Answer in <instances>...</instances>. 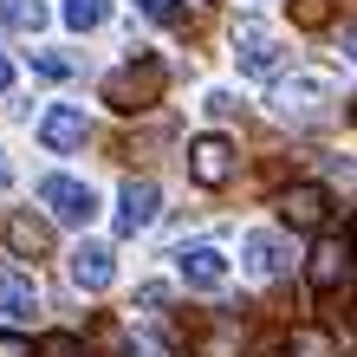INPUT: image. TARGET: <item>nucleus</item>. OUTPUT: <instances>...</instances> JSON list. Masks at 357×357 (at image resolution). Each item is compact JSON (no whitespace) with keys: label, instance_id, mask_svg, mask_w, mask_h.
<instances>
[{"label":"nucleus","instance_id":"6","mask_svg":"<svg viewBox=\"0 0 357 357\" xmlns=\"http://www.w3.org/2000/svg\"><path fill=\"white\" fill-rule=\"evenodd\" d=\"M241 344H247V325L234 312H208V319L188 331V357H241Z\"/></svg>","mask_w":357,"mask_h":357},{"label":"nucleus","instance_id":"11","mask_svg":"<svg viewBox=\"0 0 357 357\" xmlns=\"http://www.w3.org/2000/svg\"><path fill=\"white\" fill-rule=\"evenodd\" d=\"M85 137H91V123H85V111H78V104H52L46 117H39V143H46V150H85Z\"/></svg>","mask_w":357,"mask_h":357},{"label":"nucleus","instance_id":"12","mask_svg":"<svg viewBox=\"0 0 357 357\" xmlns=\"http://www.w3.org/2000/svg\"><path fill=\"white\" fill-rule=\"evenodd\" d=\"M344 266H351V241L344 234H319V247H312V260H305L312 292H331V286L344 280Z\"/></svg>","mask_w":357,"mask_h":357},{"label":"nucleus","instance_id":"25","mask_svg":"<svg viewBox=\"0 0 357 357\" xmlns=\"http://www.w3.org/2000/svg\"><path fill=\"white\" fill-rule=\"evenodd\" d=\"M13 85V59H0V91H7Z\"/></svg>","mask_w":357,"mask_h":357},{"label":"nucleus","instance_id":"13","mask_svg":"<svg viewBox=\"0 0 357 357\" xmlns=\"http://www.w3.org/2000/svg\"><path fill=\"white\" fill-rule=\"evenodd\" d=\"M72 280L85 286V292H104L117 280V260H111V247H98V241H78V254H72Z\"/></svg>","mask_w":357,"mask_h":357},{"label":"nucleus","instance_id":"15","mask_svg":"<svg viewBox=\"0 0 357 357\" xmlns=\"http://www.w3.org/2000/svg\"><path fill=\"white\" fill-rule=\"evenodd\" d=\"M33 312H39L33 280H0V319H33Z\"/></svg>","mask_w":357,"mask_h":357},{"label":"nucleus","instance_id":"19","mask_svg":"<svg viewBox=\"0 0 357 357\" xmlns=\"http://www.w3.org/2000/svg\"><path fill=\"white\" fill-rule=\"evenodd\" d=\"M39 357H91V344L78 338V331H46V338H39Z\"/></svg>","mask_w":357,"mask_h":357},{"label":"nucleus","instance_id":"17","mask_svg":"<svg viewBox=\"0 0 357 357\" xmlns=\"http://www.w3.org/2000/svg\"><path fill=\"white\" fill-rule=\"evenodd\" d=\"M0 20H7L13 33H39V26H46V0H7Z\"/></svg>","mask_w":357,"mask_h":357},{"label":"nucleus","instance_id":"2","mask_svg":"<svg viewBox=\"0 0 357 357\" xmlns=\"http://www.w3.org/2000/svg\"><path fill=\"white\" fill-rule=\"evenodd\" d=\"M325 104H331V78H325V72H292L286 85L273 91V111L292 117V123H319Z\"/></svg>","mask_w":357,"mask_h":357},{"label":"nucleus","instance_id":"3","mask_svg":"<svg viewBox=\"0 0 357 357\" xmlns=\"http://www.w3.org/2000/svg\"><path fill=\"white\" fill-rule=\"evenodd\" d=\"M234 59H241L247 78H280V66H286L280 39H273L260 20H241V26H234Z\"/></svg>","mask_w":357,"mask_h":357},{"label":"nucleus","instance_id":"4","mask_svg":"<svg viewBox=\"0 0 357 357\" xmlns=\"http://www.w3.org/2000/svg\"><path fill=\"white\" fill-rule=\"evenodd\" d=\"M325 215H331V195H325L319 182H292V188H280V221L292 227V234H319Z\"/></svg>","mask_w":357,"mask_h":357},{"label":"nucleus","instance_id":"7","mask_svg":"<svg viewBox=\"0 0 357 357\" xmlns=\"http://www.w3.org/2000/svg\"><path fill=\"white\" fill-rule=\"evenodd\" d=\"M241 266L254 273V280H280V273L292 266V241L273 234V227H254V234L241 241Z\"/></svg>","mask_w":357,"mask_h":357},{"label":"nucleus","instance_id":"5","mask_svg":"<svg viewBox=\"0 0 357 357\" xmlns=\"http://www.w3.org/2000/svg\"><path fill=\"white\" fill-rule=\"evenodd\" d=\"M39 202H46L59 221H72V227H91V215H98L91 182H72V176H46L39 182Z\"/></svg>","mask_w":357,"mask_h":357},{"label":"nucleus","instance_id":"20","mask_svg":"<svg viewBox=\"0 0 357 357\" xmlns=\"http://www.w3.org/2000/svg\"><path fill=\"white\" fill-rule=\"evenodd\" d=\"M325 20H331V0H292V26H325Z\"/></svg>","mask_w":357,"mask_h":357},{"label":"nucleus","instance_id":"16","mask_svg":"<svg viewBox=\"0 0 357 357\" xmlns=\"http://www.w3.org/2000/svg\"><path fill=\"white\" fill-rule=\"evenodd\" d=\"M59 13H66V26H72V33H98L104 20H111V0H66Z\"/></svg>","mask_w":357,"mask_h":357},{"label":"nucleus","instance_id":"8","mask_svg":"<svg viewBox=\"0 0 357 357\" xmlns=\"http://www.w3.org/2000/svg\"><path fill=\"white\" fill-rule=\"evenodd\" d=\"M0 241H7L20 260H46L52 254V227L39 215H20V208H0Z\"/></svg>","mask_w":357,"mask_h":357},{"label":"nucleus","instance_id":"26","mask_svg":"<svg viewBox=\"0 0 357 357\" xmlns=\"http://www.w3.org/2000/svg\"><path fill=\"white\" fill-rule=\"evenodd\" d=\"M13 182V169H7V150H0V188H7Z\"/></svg>","mask_w":357,"mask_h":357},{"label":"nucleus","instance_id":"14","mask_svg":"<svg viewBox=\"0 0 357 357\" xmlns=\"http://www.w3.org/2000/svg\"><path fill=\"white\" fill-rule=\"evenodd\" d=\"M182 280L195 292H221L227 286V254H221V247H188V254H182Z\"/></svg>","mask_w":357,"mask_h":357},{"label":"nucleus","instance_id":"23","mask_svg":"<svg viewBox=\"0 0 357 357\" xmlns=\"http://www.w3.org/2000/svg\"><path fill=\"white\" fill-rule=\"evenodd\" d=\"M0 357H39L33 338H20V331H0Z\"/></svg>","mask_w":357,"mask_h":357},{"label":"nucleus","instance_id":"10","mask_svg":"<svg viewBox=\"0 0 357 357\" xmlns=\"http://www.w3.org/2000/svg\"><path fill=\"white\" fill-rule=\"evenodd\" d=\"M156 208H162L156 182L150 176H130V182L117 188V234H143V227L156 221Z\"/></svg>","mask_w":357,"mask_h":357},{"label":"nucleus","instance_id":"22","mask_svg":"<svg viewBox=\"0 0 357 357\" xmlns=\"http://www.w3.org/2000/svg\"><path fill=\"white\" fill-rule=\"evenodd\" d=\"M169 299H176V292L162 286V280H150V286H137V305H143V312H169Z\"/></svg>","mask_w":357,"mask_h":357},{"label":"nucleus","instance_id":"9","mask_svg":"<svg viewBox=\"0 0 357 357\" xmlns=\"http://www.w3.org/2000/svg\"><path fill=\"white\" fill-rule=\"evenodd\" d=\"M188 176L202 188H227V176H234V143L227 137H195L188 143Z\"/></svg>","mask_w":357,"mask_h":357},{"label":"nucleus","instance_id":"24","mask_svg":"<svg viewBox=\"0 0 357 357\" xmlns=\"http://www.w3.org/2000/svg\"><path fill=\"white\" fill-rule=\"evenodd\" d=\"M344 59H357V26H344Z\"/></svg>","mask_w":357,"mask_h":357},{"label":"nucleus","instance_id":"28","mask_svg":"<svg viewBox=\"0 0 357 357\" xmlns=\"http://www.w3.org/2000/svg\"><path fill=\"white\" fill-rule=\"evenodd\" d=\"M351 241H357V221H351Z\"/></svg>","mask_w":357,"mask_h":357},{"label":"nucleus","instance_id":"27","mask_svg":"<svg viewBox=\"0 0 357 357\" xmlns=\"http://www.w3.org/2000/svg\"><path fill=\"white\" fill-rule=\"evenodd\" d=\"M351 117H357V98H351Z\"/></svg>","mask_w":357,"mask_h":357},{"label":"nucleus","instance_id":"18","mask_svg":"<svg viewBox=\"0 0 357 357\" xmlns=\"http://www.w3.org/2000/svg\"><path fill=\"white\" fill-rule=\"evenodd\" d=\"M137 13L156 20V26H176V33L188 26V7H182V0H137Z\"/></svg>","mask_w":357,"mask_h":357},{"label":"nucleus","instance_id":"21","mask_svg":"<svg viewBox=\"0 0 357 357\" xmlns=\"http://www.w3.org/2000/svg\"><path fill=\"white\" fill-rule=\"evenodd\" d=\"M33 72L59 85V78H72V59H59V52H33Z\"/></svg>","mask_w":357,"mask_h":357},{"label":"nucleus","instance_id":"1","mask_svg":"<svg viewBox=\"0 0 357 357\" xmlns=\"http://www.w3.org/2000/svg\"><path fill=\"white\" fill-rule=\"evenodd\" d=\"M162 85H169V66H162L156 52H137L130 66H117L111 78H104V104H117L123 117L150 111V104L162 98Z\"/></svg>","mask_w":357,"mask_h":357}]
</instances>
